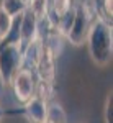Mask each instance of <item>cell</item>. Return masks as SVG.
I'll return each instance as SVG.
<instances>
[{"label":"cell","mask_w":113,"mask_h":123,"mask_svg":"<svg viewBox=\"0 0 113 123\" xmlns=\"http://www.w3.org/2000/svg\"><path fill=\"white\" fill-rule=\"evenodd\" d=\"M20 17H21V21H20L18 38L17 39H18L20 46H26L35 38H38V18L28 8L25 10Z\"/></svg>","instance_id":"obj_5"},{"label":"cell","mask_w":113,"mask_h":123,"mask_svg":"<svg viewBox=\"0 0 113 123\" xmlns=\"http://www.w3.org/2000/svg\"><path fill=\"white\" fill-rule=\"evenodd\" d=\"M48 113V104L44 98L33 95L28 102H25V117L28 123H44Z\"/></svg>","instance_id":"obj_6"},{"label":"cell","mask_w":113,"mask_h":123,"mask_svg":"<svg viewBox=\"0 0 113 123\" xmlns=\"http://www.w3.org/2000/svg\"><path fill=\"white\" fill-rule=\"evenodd\" d=\"M0 120H2V108H0Z\"/></svg>","instance_id":"obj_16"},{"label":"cell","mask_w":113,"mask_h":123,"mask_svg":"<svg viewBox=\"0 0 113 123\" xmlns=\"http://www.w3.org/2000/svg\"><path fill=\"white\" fill-rule=\"evenodd\" d=\"M92 8L90 5L87 3H79L74 8V20H72V25L69 28V33L66 36L69 39L71 44L74 46H82L87 39V35L90 31V26H92V21L95 18H92Z\"/></svg>","instance_id":"obj_2"},{"label":"cell","mask_w":113,"mask_h":123,"mask_svg":"<svg viewBox=\"0 0 113 123\" xmlns=\"http://www.w3.org/2000/svg\"><path fill=\"white\" fill-rule=\"evenodd\" d=\"M23 62V49L18 41H12L0 49V77L3 85H10Z\"/></svg>","instance_id":"obj_3"},{"label":"cell","mask_w":113,"mask_h":123,"mask_svg":"<svg viewBox=\"0 0 113 123\" xmlns=\"http://www.w3.org/2000/svg\"><path fill=\"white\" fill-rule=\"evenodd\" d=\"M12 87H13V94L17 97V100L25 104L35 95V89H36V82H35V76L30 69H20L12 79Z\"/></svg>","instance_id":"obj_4"},{"label":"cell","mask_w":113,"mask_h":123,"mask_svg":"<svg viewBox=\"0 0 113 123\" xmlns=\"http://www.w3.org/2000/svg\"><path fill=\"white\" fill-rule=\"evenodd\" d=\"M94 7L95 10H100V18L105 20L107 23H112L113 17V10H112V0H94Z\"/></svg>","instance_id":"obj_12"},{"label":"cell","mask_w":113,"mask_h":123,"mask_svg":"<svg viewBox=\"0 0 113 123\" xmlns=\"http://www.w3.org/2000/svg\"><path fill=\"white\" fill-rule=\"evenodd\" d=\"M41 54H43V39L35 38L31 43H28L25 46V53H23V61H26L28 64H31V67H36L39 59H41Z\"/></svg>","instance_id":"obj_7"},{"label":"cell","mask_w":113,"mask_h":123,"mask_svg":"<svg viewBox=\"0 0 113 123\" xmlns=\"http://www.w3.org/2000/svg\"><path fill=\"white\" fill-rule=\"evenodd\" d=\"M112 110H113V97H112V90L107 95L105 100V107H103V117H105V123H112Z\"/></svg>","instance_id":"obj_14"},{"label":"cell","mask_w":113,"mask_h":123,"mask_svg":"<svg viewBox=\"0 0 113 123\" xmlns=\"http://www.w3.org/2000/svg\"><path fill=\"white\" fill-rule=\"evenodd\" d=\"M71 8H72V0H53V5H51V12L57 17V21H59V18H62Z\"/></svg>","instance_id":"obj_13"},{"label":"cell","mask_w":113,"mask_h":123,"mask_svg":"<svg viewBox=\"0 0 113 123\" xmlns=\"http://www.w3.org/2000/svg\"><path fill=\"white\" fill-rule=\"evenodd\" d=\"M46 120L51 123H67V113L62 108V105L53 102L48 105V113H46Z\"/></svg>","instance_id":"obj_8"},{"label":"cell","mask_w":113,"mask_h":123,"mask_svg":"<svg viewBox=\"0 0 113 123\" xmlns=\"http://www.w3.org/2000/svg\"><path fill=\"white\" fill-rule=\"evenodd\" d=\"M26 8L38 20H43L48 15V10H49V0H28Z\"/></svg>","instance_id":"obj_10"},{"label":"cell","mask_w":113,"mask_h":123,"mask_svg":"<svg viewBox=\"0 0 113 123\" xmlns=\"http://www.w3.org/2000/svg\"><path fill=\"white\" fill-rule=\"evenodd\" d=\"M2 87H3V82H2V77H0V90H2Z\"/></svg>","instance_id":"obj_15"},{"label":"cell","mask_w":113,"mask_h":123,"mask_svg":"<svg viewBox=\"0 0 113 123\" xmlns=\"http://www.w3.org/2000/svg\"><path fill=\"white\" fill-rule=\"evenodd\" d=\"M87 48L89 54L97 66H107L112 61L113 54V38H112V26L100 17L92 21L90 31L87 35Z\"/></svg>","instance_id":"obj_1"},{"label":"cell","mask_w":113,"mask_h":123,"mask_svg":"<svg viewBox=\"0 0 113 123\" xmlns=\"http://www.w3.org/2000/svg\"><path fill=\"white\" fill-rule=\"evenodd\" d=\"M44 123H51V122H48V120H46V122H44Z\"/></svg>","instance_id":"obj_17"},{"label":"cell","mask_w":113,"mask_h":123,"mask_svg":"<svg viewBox=\"0 0 113 123\" xmlns=\"http://www.w3.org/2000/svg\"><path fill=\"white\" fill-rule=\"evenodd\" d=\"M26 5H28V0H2V3H0V7L5 10L12 18L21 15L26 10Z\"/></svg>","instance_id":"obj_9"},{"label":"cell","mask_w":113,"mask_h":123,"mask_svg":"<svg viewBox=\"0 0 113 123\" xmlns=\"http://www.w3.org/2000/svg\"><path fill=\"white\" fill-rule=\"evenodd\" d=\"M12 28H13V18L0 7V43L10 36Z\"/></svg>","instance_id":"obj_11"}]
</instances>
